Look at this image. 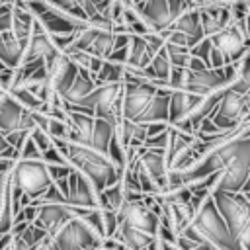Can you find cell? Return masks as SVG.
I'll list each match as a JSON object with an SVG mask.
<instances>
[{"label":"cell","instance_id":"1","mask_svg":"<svg viewBox=\"0 0 250 250\" xmlns=\"http://www.w3.org/2000/svg\"><path fill=\"white\" fill-rule=\"evenodd\" d=\"M170 88L154 86L148 80L133 76L125 70L123 96H121V117L137 123L164 121L168 123V102Z\"/></svg>","mask_w":250,"mask_h":250},{"label":"cell","instance_id":"2","mask_svg":"<svg viewBox=\"0 0 250 250\" xmlns=\"http://www.w3.org/2000/svg\"><path fill=\"white\" fill-rule=\"evenodd\" d=\"M53 143L61 150L64 160L90 180L98 193L119 180L121 170L111 162L107 152L98 150L86 143H74L66 139H53Z\"/></svg>","mask_w":250,"mask_h":250},{"label":"cell","instance_id":"3","mask_svg":"<svg viewBox=\"0 0 250 250\" xmlns=\"http://www.w3.org/2000/svg\"><path fill=\"white\" fill-rule=\"evenodd\" d=\"M182 234L191 238L193 242H199V244L205 242V244L213 246L215 250H242L240 244L232 238L211 193L203 199V203L195 211L189 227Z\"/></svg>","mask_w":250,"mask_h":250},{"label":"cell","instance_id":"4","mask_svg":"<svg viewBox=\"0 0 250 250\" xmlns=\"http://www.w3.org/2000/svg\"><path fill=\"white\" fill-rule=\"evenodd\" d=\"M232 238L242 250H250V199L242 191H211Z\"/></svg>","mask_w":250,"mask_h":250},{"label":"cell","instance_id":"5","mask_svg":"<svg viewBox=\"0 0 250 250\" xmlns=\"http://www.w3.org/2000/svg\"><path fill=\"white\" fill-rule=\"evenodd\" d=\"M236 72H238V62H230V64H225L221 68H211L201 59L189 55V62L186 66L184 88L191 94L207 96L215 90L230 86L236 78Z\"/></svg>","mask_w":250,"mask_h":250},{"label":"cell","instance_id":"6","mask_svg":"<svg viewBox=\"0 0 250 250\" xmlns=\"http://www.w3.org/2000/svg\"><path fill=\"white\" fill-rule=\"evenodd\" d=\"M121 96H123V82H107V84H96V88L76 105H70L66 109L84 111L94 117H102L113 125L121 119Z\"/></svg>","mask_w":250,"mask_h":250},{"label":"cell","instance_id":"7","mask_svg":"<svg viewBox=\"0 0 250 250\" xmlns=\"http://www.w3.org/2000/svg\"><path fill=\"white\" fill-rule=\"evenodd\" d=\"M102 242L104 236L98 234L82 217H72L49 236V250H96Z\"/></svg>","mask_w":250,"mask_h":250},{"label":"cell","instance_id":"8","mask_svg":"<svg viewBox=\"0 0 250 250\" xmlns=\"http://www.w3.org/2000/svg\"><path fill=\"white\" fill-rule=\"evenodd\" d=\"M211 47L223 57L225 64L238 62L250 51V39L244 29V21H230L221 31L209 35Z\"/></svg>","mask_w":250,"mask_h":250},{"label":"cell","instance_id":"9","mask_svg":"<svg viewBox=\"0 0 250 250\" xmlns=\"http://www.w3.org/2000/svg\"><path fill=\"white\" fill-rule=\"evenodd\" d=\"M117 31L104 29L92 23H84L80 29L74 31V41L70 47L80 49L88 55H94L98 59H107L113 49H117Z\"/></svg>","mask_w":250,"mask_h":250},{"label":"cell","instance_id":"10","mask_svg":"<svg viewBox=\"0 0 250 250\" xmlns=\"http://www.w3.org/2000/svg\"><path fill=\"white\" fill-rule=\"evenodd\" d=\"M246 115H248V107H246L242 94L234 90L232 86H227L215 111L209 115V119L219 131H232L238 125H242Z\"/></svg>","mask_w":250,"mask_h":250},{"label":"cell","instance_id":"11","mask_svg":"<svg viewBox=\"0 0 250 250\" xmlns=\"http://www.w3.org/2000/svg\"><path fill=\"white\" fill-rule=\"evenodd\" d=\"M164 47V37L160 33H145V35H131L127 45V64L125 70L137 72L148 66L152 57Z\"/></svg>","mask_w":250,"mask_h":250},{"label":"cell","instance_id":"12","mask_svg":"<svg viewBox=\"0 0 250 250\" xmlns=\"http://www.w3.org/2000/svg\"><path fill=\"white\" fill-rule=\"evenodd\" d=\"M195 135L182 133L168 125V143H166V166L170 170H186L197 162L195 152Z\"/></svg>","mask_w":250,"mask_h":250},{"label":"cell","instance_id":"13","mask_svg":"<svg viewBox=\"0 0 250 250\" xmlns=\"http://www.w3.org/2000/svg\"><path fill=\"white\" fill-rule=\"evenodd\" d=\"M35 207H37V215L33 219V225L43 229L49 236L55 234L68 219L80 217L86 211L84 207H74L68 203H41Z\"/></svg>","mask_w":250,"mask_h":250},{"label":"cell","instance_id":"14","mask_svg":"<svg viewBox=\"0 0 250 250\" xmlns=\"http://www.w3.org/2000/svg\"><path fill=\"white\" fill-rule=\"evenodd\" d=\"M64 197H66V203L74 205V207H84V209H96L98 207V191L94 189L90 180L74 168L66 176Z\"/></svg>","mask_w":250,"mask_h":250},{"label":"cell","instance_id":"15","mask_svg":"<svg viewBox=\"0 0 250 250\" xmlns=\"http://www.w3.org/2000/svg\"><path fill=\"white\" fill-rule=\"evenodd\" d=\"M57 53H61V51L53 45L51 35L45 31V27L37 20H33V29H31V35L27 39V45L23 49V55H21L20 62H31V61H39V59L49 61Z\"/></svg>","mask_w":250,"mask_h":250},{"label":"cell","instance_id":"16","mask_svg":"<svg viewBox=\"0 0 250 250\" xmlns=\"http://www.w3.org/2000/svg\"><path fill=\"white\" fill-rule=\"evenodd\" d=\"M12 244L10 250H41V246L49 240V234L31 223H14L12 229Z\"/></svg>","mask_w":250,"mask_h":250},{"label":"cell","instance_id":"17","mask_svg":"<svg viewBox=\"0 0 250 250\" xmlns=\"http://www.w3.org/2000/svg\"><path fill=\"white\" fill-rule=\"evenodd\" d=\"M137 12L143 18V21L148 27V31H152V33L164 31L174 20L168 0H145L137 8Z\"/></svg>","mask_w":250,"mask_h":250},{"label":"cell","instance_id":"18","mask_svg":"<svg viewBox=\"0 0 250 250\" xmlns=\"http://www.w3.org/2000/svg\"><path fill=\"white\" fill-rule=\"evenodd\" d=\"M166 29H174V31L184 33L188 37L189 47H193L195 43H199L205 37L203 27H201V18H199V8L197 6H191L186 12H182Z\"/></svg>","mask_w":250,"mask_h":250},{"label":"cell","instance_id":"19","mask_svg":"<svg viewBox=\"0 0 250 250\" xmlns=\"http://www.w3.org/2000/svg\"><path fill=\"white\" fill-rule=\"evenodd\" d=\"M96 88V80H94V74L82 66H78V72L72 80V84L61 94V100L64 104V107H70V105H76L80 104L92 90Z\"/></svg>","mask_w":250,"mask_h":250},{"label":"cell","instance_id":"20","mask_svg":"<svg viewBox=\"0 0 250 250\" xmlns=\"http://www.w3.org/2000/svg\"><path fill=\"white\" fill-rule=\"evenodd\" d=\"M49 35H62V33H74L76 29H80L84 23L80 21H74L70 18H66L64 14H61L59 10H55L51 4L45 12H41L37 18H35Z\"/></svg>","mask_w":250,"mask_h":250},{"label":"cell","instance_id":"21","mask_svg":"<svg viewBox=\"0 0 250 250\" xmlns=\"http://www.w3.org/2000/svg\"><path fill=\"white\" fill-rule=\"evenodd\" d=\"M113 238L119 240L123 246L131 248V250H148L156 236H152L145 230H139L135 227H129L125 223H119L115 232H113Z\"/></svg>","mask_w":250,"mask_h":250},{"label":"cell","instance_id":"22","mask_svg":"<svg viewBox=\"0 0 250 250\" xmlns=\"http://www.w3.org/2000/svg\"><path fill=\"white\" fill-rule=\"evenodd\" d=\"M113 131H115V125L102 119V117H94V127H92V135H90V141L86 145L98 148V150H104L107 152V145L113 137Z\"/></svg>","mask_w":250,"mask_h":250},{"label":"cell","instance_id":"23","mask_svg":"<svg viewBox=\"0 0 250 250\" xmlns=\"http://www.w3.org/2000/svg\"><path fill=\"white\" fill-rule=\"evenodd\" d=\"M123 199H125V189H123L121 182L117 180L115 184L107 186L105 189H102L98 193V207L107 209V211H119Z\"/></svg>","mask_w":250,"mask_h":250},{"label":"cell","instance_id":"24","mask_svg":"<svg viewBox=\"0 0 250 250\" xmlns=\"http://www.w3.org/2000/svg\"><path fill=\"white\" fill-rule=\"evenodd\" d=\"M230 86L242 94L246 107H248V113H250V51L238 61V72H236V78Z\"/></svg>","mask_w":250,"mask_h":250},{"label":"cell","instance_id":"25","mask_svg":"<svg viewBox=\"0 0 250 250\" xmlns=\"http://www.w3.org/2000/svg\"><path fill=\"white\" fill-rule=\"evenodd\" d=\"M123 76H125V64H123V62H115V61L104 59L100 70H98L96 76H94V80H96V84L123 82Z\"/></svg>","mask_w":250,"mask_h":250},{"label":"cell","instance_id":"26","mask_svg":"<svg viewBox=\"0 0 250 250\" xmlns=\"http://www.w3.org/2000/svg\"><path fill=\"white\" fill-rule=\"evenodd\" d=\"M8 94H10L20 105H23V107L29 109V111H37V109L41 107V104H43L31 90H27V88H23V86H12V88L8 90Z\"/></svg>","mask_w":250,"mask_h":250},{"label":"cell","instance_id":"27","mask_svg":"<svg viewBox=\"0 0 250 250\" xmlns=\"http://www.w3.org/2000/svg\"><path fill=\"white\" fill-rule=\"evenodd\" d=\"M164 49H166V55H168L172 66H188V62H189V49L188 47L164 41Z\"/></svg>","mask_w":250,"mask_h":250},{"label":"cell","instance_id":"28","mask_svg":"<svg viewBox=\"0 0 250 250\" xmlns=\"http://www.w3.org/2000/svg\"><path fill=\"white\" fill-rule=\"evenodd\" d=\"M45 131L49 133L51 139H68L70 123H68V121H62V119L47 117V127H45Z\"/></svg>","mask_w":250,"mask_h":250},{"label":"cell","instance_id":"29","mask_svg":"<svg viewBox=\"0 0 250 250\" xmlns=\"http://www.w3.org/2000/svg\"><path fill=\"white\" fill-rule=\"evenodd\" d=\"M184 82H186V66H172L166 86L170 90H180V88H184Z\"/></svg>","mask_w":250,"mask_h":250},{"label":"cell","instance_id":"30","mask_svg":"<svg viewBox=\"0 0 250 250\" xmlns=\"http://www.w3.org/2000/svg\"><path fill=\"white\" fill-rule=\"evenodd\" d=\"M20 158H25V160H43V154H41L39 146L33 143L31 137L25 139V143H23V146L20 150Z\"/></svg>","mask_w":250,"mask_h":250},{"label":"cell","instance_id":"31","mask_svg":"<svg viewBox=\"0 0 250 250\" xmlns=\"http://www.w3.org/2000/svg\"><path fill=\"white\" fill-rule=\"evenodd\" d=\"M209 51H211V41H209V37H203L199 43H195L193 47H189V55L201 59L205 64H207V61H209Z\"/></svg>","mask_w":250,"mask_h":250},{"label":"cell","instance_id":"32","mask_svg":"<svg viewBox=\"0 0 250 250\" xmlns=\"http://www.w3.org/2000/svg\"><path fill=\"white\" fill-rule=\"evenodd\" d=\"M4 137H6V141L20 152L21 146H23V143H25V139L29 137V131H27V129H16V131H10V133H4Z\"/></svg>","mask_w":250,"mask_h":250},{"label":"cell","instance_id":"33","mask_svg":"<svg viewBox=\"0 0 250 250\" xmlns=\"http://www.w3.org/2000/svg\"><path fill=\"white\" fill-rule=\"evenodd\" d=\"M166 143H168V127H166L164 131L156 133V135L146 137L143 145H145L146 148H164V150H166Z\"/></svg>","mask_w":250,"mask_h":250},{"label":"cell","instance_id":"34","mask_svg":"<svg viewBox=\"0 0 250 250\" xmlns=\"http://www.w3.org/2000/svg\"><path fill=\"white\" fill-rule=\"evenodd\" d=\"M43 162H45V164H68V162L64 160V156L61 154V150L55 146V143L43 152Z\"/></svg>","mask_w":250,"mask_h":250},{"label":"cell","instance_id":"35","mask_svg":"<svg viewBox=\"0 0 250 250\" xmlns=\"http://www.w3.org/2000/svg\"><path fill=\"white\" fill-rule=\"evenodd\" d=\"M0 156L2 158H16V160L20 158V152L6 141V137H4L2 131H0Z\"/></svg>","mask_w":250,"mask_h":250},{"label":"cell","instance_id":"36","mask_svg":"<svg viewBox=\"0 0 250 250\" xmlns=\"http://www.w3.org/2000/svg\"><path fill=\"white\" fill-rule=\"evenodd\" d=\"M193 250H213V246H209V244H205V242H203V244H197Z\"/></svg>","mask_w":250,"mask_h":250},{"label":"cell","instance_id":"37","mask_svg":"<svg viewBox=\"0 0 250 250\" xmlns=\"http://www.w3.org/2000/svg\"><path fill=\"white\" fill-rule=\"evenodd\" d=\"M96 250H109V248H105V246H104V244H102V246H98V248H96Z\"/></svg>","mask_w":250,"mask_h":250},{"label":"cell","instance_id":"38","mask_svg":"<svg viewBox=\"0 0 250 250\" xmlns=\"http://www.w3.org/2000/svg\"><path fill=\"white\" fill-rule=\"evenodd\" d=\"M6 250H10V248H6Z\"/></svg>","mask_w":250,"mask_h":250}]
</instances>
